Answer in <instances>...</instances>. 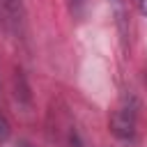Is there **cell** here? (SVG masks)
Masks as SVG:
<instances>
[{
  "label": "cell",
  "instance_id": "obj_1",
  "mask_svg": "<svg viewBox=\"0 0 147 147\" xmlns=\"http://www.w3.org/2000/svg\"><path fill=\"white\" fill-rule=\"evenodd\" d=\"M136 119H138V101L133 94H124L110 117V131L115 138L131 142L136 136Z\"/></svg>",
  "mask_w": 147,
  "mask_h": 147
},
{
  "label": "cell",
  "instance_id": "obj_2",
  "mask_svg": "<svg viewBox=\"0 0 147 147\" xmlns=\"http://www.w3.org/2000/svg\"><path fill=\"white\" fill-rule=\"evenodd\" d=\"M21 14H23V5L21 0H0V16L5 18L7 25H11L14 30L21 23Z\"/></svg>",
  "mask_w": 147,
  "mask_h": 147
},
{
  "label": "cell",
  "instance_id": "obj_3",
  "mask_svg": "<svg viewBox=\"0 0 147 147\" xmlns=\"http://www.w3.org/2000/svg\"><path fill=\"white\" fill-rule=\"evenodd\" d=\"M9 133H11V126H9V122L0 115V142H2V140H7V138H9Z\"/></svg>",
  "mask_w": 147,
  "mask_h": 147
},
{
  "label": "cell",
  "instance_id": "obj_4",
  "mask_svg": "<svg viewBox=\"0 0 147 147\" xmlns=\"http://www.w3.org/2000/svg\"><path fill=\"white\" fill-rule=\"evenodd\" d=\"M83 2H85V0H71V9H74V11H78V9L83 7Z\"/></svg>",
  "mask_w": 147,
  "mask_h": 147
},
{
  "label": "cell",
  "instance_id": "obj_5",
  "mask_svg": "<svg viewBox=\"0 0 147 147\" xmlns=\"http://www.w3.org/2000/svg\"><path fill=\"white\" fill-rule=\"evenodd\" d=\"M140 11L147 14V0H140Z\"/></svg>",
  "mask_w": 147,
  "mask_h": 147
},
{
  "label": "cell",
  "instance_id": "obj_6",
  "mask_svg": "<svg viewBox=\"0 0 147 147\" xmlns=\"http://www.w3.org/2000/svg\"><path fill=\"white\" fill-rule=\"evenodd\" d=\"M23 147H32V145H28V142H23Z\"/></svg>",
  "mask_w": 147,
  "mask_h": 147
}]
</instances>
